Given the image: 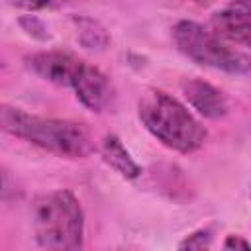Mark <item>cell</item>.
Listing matches in <instances>:
<instances>
[{"label": "cell", "mask_w": 251, "mask_h": 251, "mask_svg": "<svg viewBox=\"0 0 251 251\" xmlns=\"http://www.w3.org/2000/svg\"><path fill=\"white\" fill-rule=\"evenodd\" d=\"M71 90L80 100V104L90 112L104 114L116 108V88L112 80L100 69L88 65L86 61L73 78Z\"/></svg>", "instance_id": "cell-5"}, {"label": "cell", "mask_w": 251, "mask_h": 251, "mask_svg": "<svg viewBox=\"0 0 251 251\" xmlns=\"http://www.w3.org/2000/svg\"><path fill=\"white\" fill-rule=\"evenodd\" d=\"M145 129L165 147L178 153H194L206 141L204 126L175 96L163 90H147L137 104Z\"/></svg>", "instance_id": "cell-2"}, {"label": "cell", "mask_w": 251, "mask_h": 251, "mask_svg": "<svg viewBox=\"0 0 251 251\" xmlns=\"http://www.w3.org/2000/svg\"><path fill=\"white\" fill-rule=\"evenodd\" d=\"M82 59L67 51H39L25 57V67L39 78L57 86L71 88L73 78L82 67Z\"/></svg>", "instance_id": "cell-6"}, {"label": "cell", "mask_w": 251, "mask_h": 251, "mask_svg": "<svg viewBox=\"0 0 251 251\" xmlns=\"http://www.w3.org/2000/svg\"><path fill=\"white\" fill-rule=\"evenodd\" d=\"M212 243V231L210 229H196L190 235H186L180 243L178 249H206Z\"/></svg>", "instance_id": "cell-12"}, {"label": "cell", "mask_w": 251, "mask_h": 251, "mask_svg": "<svg viewBox=\"0 0 251 251\" xmlns=\"http://www.w3.org/2000/svg\"><path fill=\"white\" fill-rule=\"evenodd\" d=\"M249 0H231L220 12L212 16L210 29L227 43H237L241 47H249L251 41V25H249Z\"/></svg>", "instance_id": "cell-7"}, {"label": "cell", "mask_w": 251, "mask_h": 251, "mask_svg": "<svg viewBox=\"0 0 251 251\" xmlns=\"http://www.w3.org/2000/svg\"><path fill=\"white\" fill-rule=\"evenodd\" d=\"M75 29H76V39L82 47L86 49H104L110 43L108 31L90 18H75Z\"/></svg>", "instance_id": "cell-10"}, {"label": "cell", "mask_w": 251, "mask_h": 251, "mask_svg": "<svg viewBox=\"0 0 251 251\" xmlns=\"http://www.w3.org/2000/svg\"><path fill=\"white\" fill-rule=\"evenodd\" d=\"M194 2H196V4H208L210 0H194Z\"/></svg>", "instance_id": "cell-15"}, {"label": "cell", "mask_w": 251, "mask_h": 251, "mask_svg": "<svg viewBox=\"0 0 251 251\" xmlns=\"http://www.w3.org/2000/svg\"><path fill=\"white\" fill-rule=\"evenodd\" d=\"M224 247L226 249H247L249 241L243 239L241 235H227V239L224 241Z\"/></svg>", "instance_id": "cell-14"}, {"label": "cell", "mask_w": 251, "mask_h": 251, "mask_svg": "<svg viewBox=\"0 0 251 251\" xmlns=\"http://www.w3.org/2000/svg\"><path fill=\"white\" fill-rule=\"evenodd\" d=\"M0 129L65 159H84L94 151V139L84 124L35 116L4 104L0 106Z\"/></svg>", "instance_id": "cell-1"}, {"label": "cell", "mask_w": 251, "mask_h": 251, "mask_svg": "<svg viewBox=\"0 0 251 251\" xmlns=\"http://www.w3.org/2000/svg\"><path fill=\"white\" fill-rule=\"evenodd\" d=\"M182 92H184V98L188 100V104L204 118L218 120V118H224L229 110V102H227L226 94L222 90H218L216 86H212L210 82H204L200 78L184 80Z\"/></svg>", "instance_id": "cell-8"}, {"label": "cell", "mask_w": 251, "mask_h": 251, "mask_svg": "<svg viewBox=\"0 0 251 251\" xmlns=\"http://www.w3.org/2000/svg\"><path fill=\"white\" fill-rule=\"evenodd\" d=\"M173 41L176 49L190 61L224 71L229 75H247L251 61L247 53L231 47L227 41L218 37L210 27H204L192 20H180L173 25Z\"/></svg>", "instance_id": "cell-4"}, {"label": "cell", "mask_w": 251, "mask_h": 251, "mask_svg": "<svg viewBox=\"0 0 251 251\" xmlns=\"http://www.w3.org/2000/svg\"><path fill=\"white\" fill-rule=\"evenodd\" d=\"M0 106H2V104H0Z\"/></svg>", "instance_id": "cell-16"}, {"label": "cell", "mask_w": 251, "mask_h": 251, "mask_svg": "<svg viewBox=\"0 0 251 251\" xmlns=\"http://www.w3.org/2000/svg\"><path fill=\"white\" fill-rule=\"evenodd\" d=\"M31 226L35 241L43 249L71 251L84 243V214L80 202L69 190L39 196L33 202Z\"/></svg>", "instance_id": "cell-3"}, {"label": "cell", "mask_w": 251, "mask_h": 251, "mask_svg": "<svg viewBox=\"0 0 251 251\" xmlns=\"http://www.w3.org/2000/svg\"><path fill=\"white\" fill-rule=\"evenodd\" d=\"M75 0H20V6L27 10H55L71 4Z\"/></svg>", "instance_id": "cell-13"}, {"label": "cell", "mask_w": 251, "mask_h": 251, "mask_svg": "<svg viewBox=\"0 0 251 251\" xmlns=\"http://www.w3.org/2000/svg\"><path fill=\"white\" fill-rule=\"evenodd\" d=\"M22 196V186L20 182L14 178V175L4 169L0 165V200L4 202H10V200H16Z\"/></svg>", "instance_id": "cell-11"}, {"label": "cell", "mask_w": 251, "mask_h": 251, "mask_svg": "<svg viewBox=\"0 0 251 251\" xmlns=\"http://www.w3.org/2000/svg\"><path fill=\"white\" fill-rule=\"evenodd\" d=\"M100 155L124 178H137L141 175V167L133 161V157L129 155V151L124 147V143L120 141V137L114 135V133L104 135V139L100 143Z\"/></svg>", "instance_id": "cell-9"}]
</instances>
